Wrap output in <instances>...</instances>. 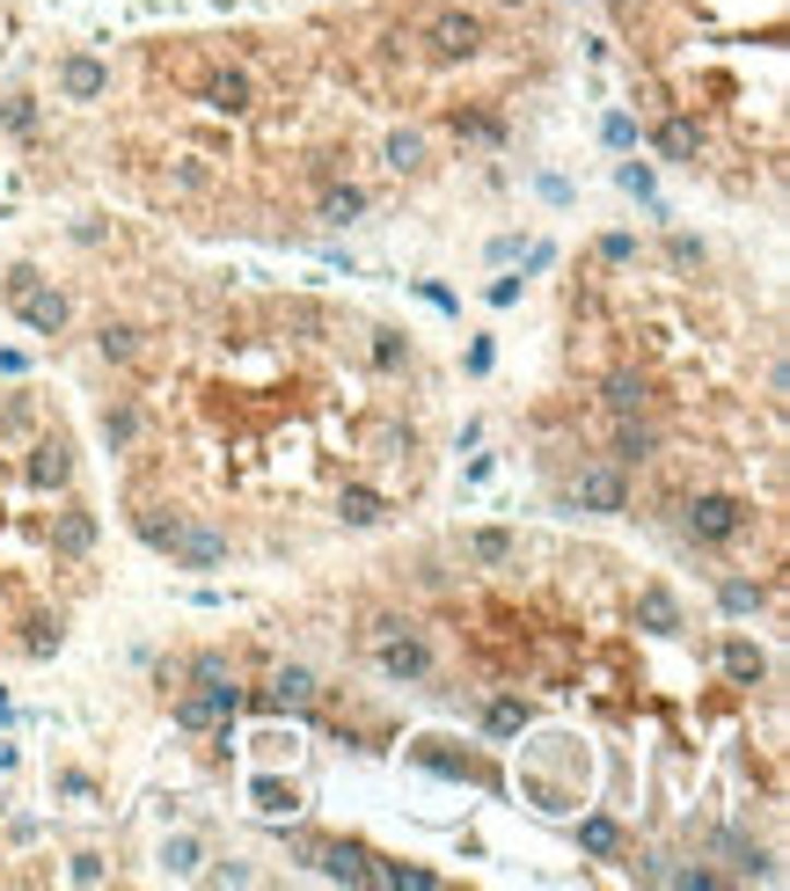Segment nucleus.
Instances as JSON below:
<instances>
[{
    "label": "nucleus",
    "mask_w": 790,
    "mask_h": 891,
    "mask_svg": "<svg viewBox=\"0 0 790 891\" xmlns=\"http://www.w3.org/2000/svg\"><path fill=\"white\" fill-rule=\"evenodd\" d=\"M373 665L388 679H432V643H424L410 622H373Z\"/></svg>",
    "instance_id": "1"
},
{
    "label": "nucleus",
    "mask_w": 790,
    "mask_h": 891,
    "mask_svg": "<svg viewBox=\"0 0 790 891\" xmlns=\"http://www.w3.org/2000/svg\"><path fill=\"white\" fill-rule=\"evenodd\" d=\"M8 308L23 314L37 337H59V329H67V300H59L51 286H37V270H29V264L8 270Z\"/></svg>",
    "instance_id": "2"
},
{
    "label": "nucleus",
    "mask_w": 790,
    "mask_h": 891,
    "mask_svg": "<svg viewBox=\"0 0 790 891\" xmlns=\"http://www.w3.org/2000/svg\"><path fill=\"white\" fill-rule=\"evenodd\" d=\"M689 533L703 541V549H725V541H740L746 533V505L740 497H725V490H710V497H695L689 505Z\"/></svg>",
    "instance_id": "3"
},
{
    "label": "nucleus",
    "mask_w": 790,
    "mask_h": 891,
    "mask_svg": "<svg viewBox=\"0 0 790 891\" xmlns=\"http://www.w3.org/2000/svg\"><path fill=\"white\" fill-rule=\"evenodd\" d=\"M424 45H432V59H476L491 37H483V23H476L469 8H440V15L424 23Z\"/></svg>",
    "instance_id": "4"
},
{
    "label": "nucleus",
    "mask_w": 790,
    "mask_h": 891,
    "mask_svg": "<svg viewBox=\"0 0 790 891\" xmlns=\"http://www.w3.org/2000/svg\"><path fill=\"white\" fill-rule=\"evenodd\" d=\"M571 497H578V511H622L630 505V475H622L615 460H592V468H578Z\"/></svg>",
    "instance_id": "5"
},
{
    "label": "nucleus",
    "mask_w": 790,
    "mask_h": 891,
    "mask_svg": "<svg viewBox=\"0 0 790 891\" xmlns=\"http://www.w3.org/2000/svg\"><path fill=\"white\" fill-rule=\"evenodd\" d=\"M213 183H220V176H213L205 154H169V161H161V191L169 197H213Z\"/></svg>",
    "instance_id": "6"
},
{
    "label": "nucleus",
    "mask_w": 790,
    "mask_h": 891,
    "mask_svg": "<svg viewBox=\"0 0 790 891\" xmlns=\"http://www.w3.org/2000/svg\"><path fill=\"white\" fill-rule=\"evenodd\" d=\"M659 438H667V432H659L651 417H637V410H630V417L615 424V468H644V460L659 454Z\"/></svg>",
    "instance_id": "7"
},
{
    "label": "nucleus",
    "mask_w": 790,
    "mask_h": 891,
    "mask_svg": "<svg viewBox=\"0 0 790 891\" xmlns=\"http://www.w3.org/2000/svg\"><path fill=\"white\" fill-rule=\"evenodd\" d=\"M205 103L227 110V118H242V110H256V81L242 67H220V73H205Z\"/></svg>",
    "instance_id": "8"
},
{
    "label": "nucleus",
    "mask_w": 790,
    "mask_h": 891,
    "mask_svg": "<svg viewBox=\"0 0 790 891\" xmlns=\"http://www.w3.org/2000/svg\"><path fill=\"white\" fill-rule=\"evenodd\" d=\"M169 555H176V563H191V570H213V563H227V541L213 527H183Z\"/></svg>",
    "instance_id": "9"
},
{
    "label": "nucleus",
    "mask_w": 790,
    "mask_h": 891,
    "mask_svg": "<svg viewBox=\"0 0 790 891\" xmlns=\"http://www.w3.org/2000/svg\"><path fill=\"white\" fill-rule=\"evenodd\" d=\"M600 402H608L615 417H630V410L651 402V381H644V373H608V381H600Z\"/></svg>",
    "instance_id": "10"
},
{
    "label": "nucleus",
    "mask_w": 790,
    "mask_h": 891,
    "mask_svg": "<svg viewBox=\"0 0 790 891\" xmlns=\"http://www.w3.org/2000/svg\"><path fill=\"white\" fill-rule=\"evenodd\" d=\"M51 549L59 555H88L96 549V519H88V511H59V519H51Z\"/></svg>",
    "instance_id": "11"
},
{
    "label": "nucleus",
    "mask_w": 790,
    "mask_h": 891,
    "mask_svg": "<svg viewBox=\"0 0 790 891\" xmlns=\"http://www.w3.org/2000/svg\"><path fill=\"white\" fill-rule=\"evenodd\" d=\"M191 679H198V695H213V701H227V709H235V665H227L220 651H205V658H198Z\"/></svg>",
    "instance_id": "12"
},
{
    "label": "nucleus",
    "mask_w": 790,
    "mask_h": 891,
    "mask_svg": "<svg viewBox=\"0 0 790 891\" xmlns=\"http://www.w3.org/2000/svg\"><path fill=\"white\" fill-rule=\"evenodd\" d=\"M29 475L45 482V490H59V482L74 475V454H67V438H37V460H29Z\"/></svg>",
    "instance_id": "13"
},
{
    "label": "nucleus",
    "mask_w": 790,
    "mask_h": 891,
    "mask_svg": "<svg viewBox=\"0 0 790 891\" xmlns=\"http://www.w3.org/2000/svg\"><path fill=\"white\" fill-rule=\"evenodd\" d=\"M103 359L110 365H147V344H140V329H124V322H103Z\"/></svg>",
    "instance_id": "14"
},
{
    "label": "nucleus",
    "mask_w": 790,
    "mask_h": 891,
    "mask_svg": "<svg viewBox=\"0 0 790 891\" xmlns=\"http://www.w3.org/2000/svg\"><path fill=\"white\" fill-rule=\"evenodd\" d=\"M337 519H345V527H381L388 505H381L373 490H345V497H337Z\"/></svg>",
    "instance_id": "15"
},
{
    "label": "nucleus",
    "mask_w": 790,
    "mask_h": 891,
    "mask_svg": "<svg viewBox=\"0 0 790 891\" xmlns=\"http://www.w3.org/2000/svg\"><path fill=\"white\" fill-rule=\"evenodd\" d=\"M359 213H367V191H351V183H337V191L322 197V227H351Z\"/></svg>",
    "instance_id": "16"
},
{
    "label": "nucleus",
    "mask_w": 790,
    "mask_h": 891,
    "mask_svg": "<svg viewBox=\"0 0 790 891\" xmlns=\"http://www.w3.org/2000/svg\"><path fill=\"white\" fill-rule=\"evenodd\" d=\"M227 717V701H213V695H183L176 701V723H183V731H205V723H220Z\"/></svg>",
    "instance_id": "17"
},
{
    "label": "nucleus",
    "mask_w": 790,
    "mask_h": 891,
    "mask_svg": "<svg viewBox=\"0 0 790 891\" xmlns=\"http://www.w3.org/2000/svg\"><path fill=\"white\" fill-rule=\"evenodd\" d=\"M388 169L395 176H418L424 169V140H418V132H395V140H388Z\"/></svg>",
    "instance_id": "18"
},
{
    "label": "nucleus",
    "mask_w": 790,
    "mask_h": 891,
    "mask_svg": "<svg viewBox=\"0 0 790 891\" xmlns=\"http://www.w3.org/2000/svg\"><path fill=\"white\" fill-rule=\"evenodd\" d=\"M637 614L651 628H681V606H673V592H659V585H651V592H637Z\"/></svg>",
    "instance_id": "19"
},
{
    "label": "nucleus",
    "mask_w": 790,
    "mask_h": 891,
    "mask_svg": "<svg viewBox=\"0 0 790 891\" xmlns=\"http://www.w3.org/2000/svg\"><path fill=\"white\" fill-rule=\"evenodd\" d=\"M67 96H103V67L96 59H67Z\"/></svg>",
    "instance_id": "20"
},
{
    "label": "nucleus",
    "mask_w": 790,
    "mask_h": 891,
    "mask_svg": "<svg viewBox=\"0 0 790 891\" xmlns=\"http://www.w3.org/2000/svg\"><path fill=\"white\" fill-rule=\"evenodd\" d=\"M469 555H476V563H513V533H469Z\"/></svg>",
    "instance_id": "21"
},
{
    "label": "nucleus",
    "mask_w": 790,
    "mask_h": 891,
    "mask_svg": "<svg viewBox=\"0 0 790 891\" xmlns=\"http://www.w3.org/2000/svg\"><path fill=\"white\" fill-rule=\"evenodd\" d=\"M659 146H667L673 161H695V124H681V118L659 124Z\"/></svg>",
    "instance_id": "22"
},
{
    "label": "nucleus",
    "mask_w": 790,
    "mask_h": 891,
    "mask_svg": "<svg viewBox=\"0 0 790 891\" xmlns=\"http://www.w3.org/2000/svg\"><path fill=\"white\" fill-rule=\"evenodd\" d=\"M103 438H110V446H132V438H140V417L124 410V402L118 410H103Z\"/></svg>",
    "instance_id": "23"
},
{
    "label": "nucleus",
    "mask_w": 790,
    "mask_h": 891,
    "mask_svg": "<svg viewBox=\"0 0 790 891\" xmlns=\"http://www.w3.org/2000/svg\"><path fill=\"white\" fill-rule=\"evenodd\" d=\"M615 841H622V833H615L608 819H586V826H578V847H592V855H615Z\"/></svg>",
    "instance_id": "24"
},
{
    "label": "nucleus",
    "mask_w": 790,
    "mask_h": 891,
    "mask_svg": "<svg viewBox=\"0 0 790 891\" xmlns=\"http://www.w3.org/2000/svg\"><path fill=\"white\" fill-rule=\"evenodd\" d=\"M278 701H315V673L286 665V673H278Z\"/></svg>",
    "instance_id": "25"
},
{
    "label": "nucleus",
    "mask_w": 790,
    "mask_h": 891,
    "mask_svg": "<svg viewBox=\"0 0 790 891\" xmlns=\"http://www.w3.org/2000/svg\"><path fill=\"white\" fill-rule=\"evenodd\" d=\"M29 651L45 658V651H59V622H51V614H37V622H29V636H23Z\"/></svg>",
    "instance_id": "26"
},
{
    "label": "nucleus",
    "mask_w": 790,
    "mask_h": 891,
    "mask_svg": "<svg viewBox=\"0 0 790 891\" xmlns=\"http://www.w3.org/2000/svg\"><path fill=\"white\" fill-rule=\"evenodd\" d=\"M410 344H395V329H373V365H403Z\"/></svg>",
    "instance_id": "27"
},
{
    "label": "nucleus",
    "mask_w": 790,
    "mask_h": 891,
    "mask_svg": "<svg viewBox=\"0 0 790 891\" xmlns=\"http://www.w3.org/2000/svg\"><path fill=\"white\" fill-rule=\"evenodd\" d=\"M725 665H732V679H762V651H746V643H732Z\"/></svg>",
    "instance_id": "28"
},
{
    "label": "nucleus",
    "mask_w": 790,
    "mask_h": 891,
    "mask_svg": "<svg viewBox=\"0 0 790 891\" xmlns=\"http://www.w3.org/2000/svg\"><path fill=\"white\" fill-rule=\"evenodd\" d=\"M161 863H169L176 877H183V869H198V841H169V855H161Z\"/></svg>",
    "instance_id": "29"
},
{
    "label": "nucleus",
    "mask_w": 790,
    "mask_h": 891,
    "mask_svg": "<svg viewBox=\"0 0 790 891\" xmlns=\"http://www.w3.org/2000/svg\"><path fill=\"white\" fill-rule=\"evenodd\" d=\"M725 606H732V614H746V606H762V592H754V585H725Z\"/></svg>",
    "instance_id": "30"
},
{
    "label": "nucleus",
    "mask_w": 790,
    "mask_h": 891,
    "mask_svg": "<svg viewBox=\"0 0 790 891\" xmlns=\"http://www.w3.org/2000/svg\"><path fill=\"white\" fill-rule=\"evenodd\" d=\"M519 723H527V709H513V701H498L491 709V731H519Z\"/></svg>",
    "instance_id": "31"
},
{
    "label": "nucleus",
    "mask_w": 790,
    "mask_h": 891,
    "mask_svg": "<svg viewBox=\"0 0 790 891\" xmlns=\"http://www.w3.org/2000/svg\"><path fill=\"white\" fill-rule=\"evenodd\" d=\"M8 124H15V132H29V124H37V110H29V96H15V103H8Z\"/></svg>",
    "instance_id": "32"
}]
</instances>
